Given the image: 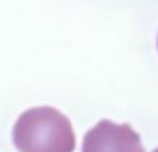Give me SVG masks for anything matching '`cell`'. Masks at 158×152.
Listing matches in <instances>:
<instances>
[{
  "instance_id": "obj_2",
  "label": "cell",
  "mask_w": 158,
  "mask_h": 152,
  "mask_svg": "<svg viewBox=\"0 0 158 152\" xmlns=\"http://www.w3.org/2000/svg\"><path fill=\"white\" fill-rule=\"evenodd\" d=\"M82 152H146L131 124L101 120L86 133Z\"/></svg>"
},
{
  "instance_id": "obj_1",
  "label": "cell",
  "mask_w": 158,
  "mask_h": 152,
  "mask_svg": "<svg viewBox=\"0 0 158 152\" xmlns=\"http://www.w3.org/2000/svg\"><path fill=\"white\" fill-rule=\"evenodd\" d=\"M19 152H74L77 140L69 119L52 106L25 110L13 128Z\"/></svg>"
},
{
  "instance_id": "obj_4",
  "label": "cell",
  "mask_w": 158,
  "mask_h": 152,
  "mask_svg": "<svg viewBox=\"0 0 158 152\" xmlns=\"http://www.w3.org/2000/svg\"><path fill=\"white\" fill-rule=\"evenodd\" d=\"M157 43H158V42H157Z\"/></svg>"
},
{
  "instance_id": "obj_3",
  "label": "cell",
  "mask_w": 158,
  "mask_h": 152,
  "mask_svg": "<svg viewBox=\"0 0 158 152\" xmlns=\"http://www.w3.org/2000/svg\"><path fill=\"white\" fill-rule=\"evenodd\" d=\"M153 152H158V148H157V150H154V151H153Z\"/></svg>"
}]
</instances>
